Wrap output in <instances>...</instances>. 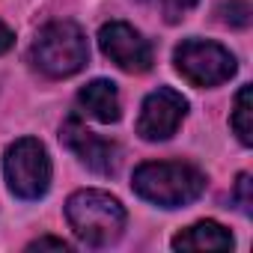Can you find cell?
<instances>
[{"instance_id":"1","label":"cell","mask_w":253,"mask_h":253,"mask_svg":"<svg viewBox=\"0 0 253 253\" xmlns=\"http://www.w3.org/2000/svg\"><path fill=\"white\" fill-rule=\"evenodd\" d=\"M66 220L81 244L86 247H110L125 232V206L98 188L75 191L66 200Z\"/></svg>"},{"instance_id":"2","label":"cell","mask_w":253,"mask_h":253,"mask_svg":"<svg viewBox=\"0 0 253 253\" xmlns=\"http://www.w3.org/2000/svg\"><path fill=\"white\" fill-rule=\"evenodd\" d=\"M131 188L137 197H143L152 206L182 209L203 197L206 173L197 170L194 164H182V161H146L134 170Z\"/></svg>"},{"instance_id":"3","label":"cell","mask_w":253,"mask_h":253,"mask_svg":"<svg viewBox=\"0 0 253 253\" xmlns=\"http://www.w3.org/2000/svg\"><path fill=\"white\" fill-rule=\"evenodd\" d=\"M33 66L45 78H72L78 75L89 60V45L84 30L75 21H51L39 30L33 48H30Z\"/></svg>"},{"instance_id":"4","label":"cell","mask_w":253,"mask_h":253,"mask_svg":"<svg viewBox=\"0 0 253 253\" xmlns=\"http://www.w3.org/2000/svg\"><path fill=\"white\" fill-rule=\"evenodd\" d=\"M51 158L42 140L36 137H21L9 143L3 155V176L9 191L18 200H39L51 188Z\"/></svg>"},{"instance_id":"5","label":"cell","mask_w":253,"mask_h":253,"mask_svg":"<svg viewBox=\"0 0 253 253\" xmlns=\"http://www.w3.org/2000/svg\"><path fill=\"white\" fill-rule=\"evenodd\" d=\"M176 72L194 86H220L235 75V57L209 39H185L176 54Z\"/></svg>"},{"instance_id":"6","label":"cell","mask_w":253,"mask_h":253,"mask_svg":"<svg viewBox=\"0 0 253 253\" xmlns=\"http://www.w3.org/2000/svg\"><path fill=\"white\" fill-rule=\"evenodd\" d=\"M188 116V101L182 92H176L173 86H158L155 92H149L140 104V116H137V134L149 143L158 140H170L179 125Z\"/></svg>"},{"instance_id":"7","label":"cell","mask_w":253,"mask_h":253,"mask_svg":"<svg viewBox=\"0 0 253 253\" xmlns=\"http://www.w3.org/2000/svg\"><path fill=\"white\" fill-rule=\"evenodd\" d=\"M98 48L101 54L116 63L122 72L128 75H143L152 69L155 57H152V45L143 39L140 30H134L125 21H110L98 30Z\"/></svg>"},{"instance_id":"8","label":"cell","mask_w":253,"mask_h":253,"mask_svg":"<svg viewBox=\"0 0 253 253\" xmlns=\"http://www.w3.org/2000/svg\"><path fill=\"white\" fill-rule=\"evenodd\" d=\"M60 140L86 170H92L98 176H113L119 170V146L113 140H104V137L92 134L78 119V113H72L60 125Z\"/></svg>"},{"instance_id":"9","label":"cell","mask_w":253,"mask_h":253,"mask_svg":"<svg viewBox=\"0 0 253 253\" xmlns=\"http://www.w3.org/2000/svg\"><path fill=\"white\" fill-rule=\"evenodd\" d=\"M78 104H81V110H84L86 116H92L95 122H104V125L119 122V116H122L119 89H116L113 81H104V78L89 81V84L78 92Z\"/></svg>"},{"instance_id":"10","label":"cell","mask_w":253,"mask_h":253,"mask_svg":"<svg viewBox=\"0 0 253 253\" xmlns=\"http://www.w3.org/2000/svg\"><path fill=\"white\" fill-rule=\"evenodd\" d=\"M173 250H232V235L217 220H200L173 235Z\"/></svg>"},{"instance_id":"11","label":"cell","mask_w":253,"mask_h":253,"mask_svg":"<svg viewBox=\"0 0 253 253\" xmlns=\"http://www.w3.org/2000/svg\"><path fill=\"white\" fill-rule=\"evenodd\" d=\"M229 125H232L235 137L241 140V146H253V89H250V84H244L238 89Z\"/></svg>"},{"instance_id":"12","label":"cell","mask_w":253,"mask_h":253,"mask_svg":"<svg viewBox=\"0 0 253 253\" xmlns=\"http://www.w3.org/2000/svg\"><path fill=\"white\" fill-rule=\"evenodd\" d=\"M217 15L229 27H247L253 12H250L247 0H220V3H217Z\"/></svg>"},{"instance_id":"13","label":"cell","mask_w":253,"mask_h":253,"mask_svg":"<svg viewBox=\"0 0 253 253\" xmlns=\"http://www.w3.org/2000/svg\"><path fill=\"white\" fill-rule=\"evenodd\" d=\"M152 3L161 9L164 21L176 24V21H182V18H185V15L197 6V0H152Z\"/></svg>"},{"instance_id":"14","label":"cell","mask_w":253,"mask_h":253,"mask_svg":"<svg viewBox=\"0 0 253 253\" xmlns=\"http://www.w3.org/2000/svg\"><path fill=\"white\" fill-rule=\"evenodd\" d=\"M235 206L244 217L253 214V182H250V173H241L238 182H235Z\"/></svg>"},{"instance_id":"15","label":"cell","mask_w":253,"mask_h":253,"mask_svg":"<svg viewBox=\"0 0 253 253\" xmlns=\"http://www.w3.org/2000/svg\"><path fill=\"white\" fill-rule=\"evenodd\" d=\"M45 247H51V250H72L69 241H63V238H51V235H42V238H36V241L27 244V250H45Z\"/></svg>"},{"instance_id":"16","label":"cell","mask_w":253,"mask_h":253,"mask_svg":"<svg viewBox=\"0 0 253 253\" xmlns=\"http://www.w3.org/2000/svg\"><path fill=\"white\" fill-rule=\"evenodd\" d=\"M12 45H15V33H12L3 21H0V54H6Z\"/></svg>"}]
</instances>
